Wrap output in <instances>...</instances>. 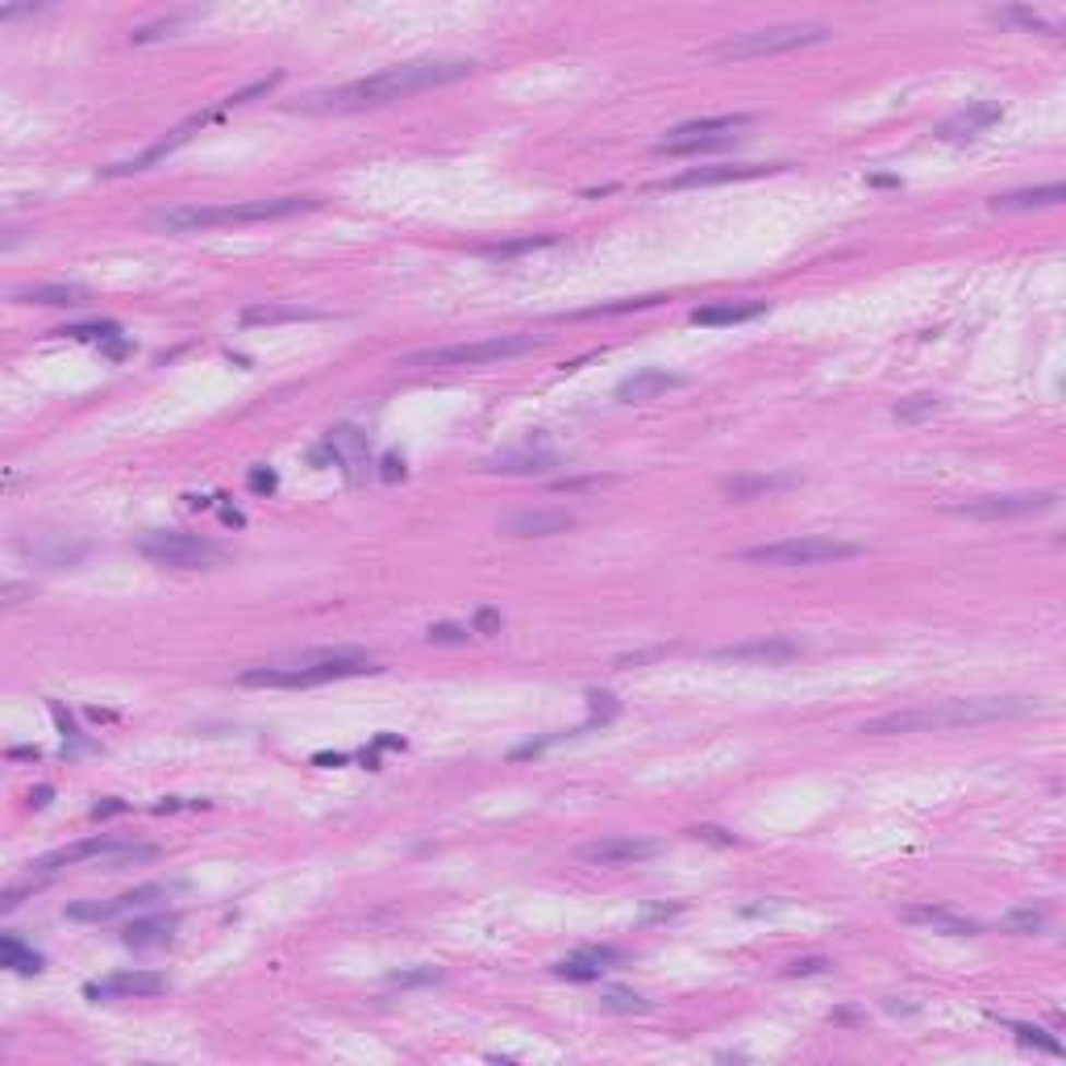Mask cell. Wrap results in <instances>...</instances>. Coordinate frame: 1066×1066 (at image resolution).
I'll return each mask as SVG.
<instances>
[{
	"label": "cell",
	"mask_w": 1066,
	"mask_h": 1066,
	"mask_svg": "<svg viewBox=\"0 0 1066 1066\" xmlns=\"http://www.w3.org/2000/svg\"><path fill=\"white\" fill-rule=\"evenodd\" d=\"M787 163H716V167H691L684 176L666 179L663 188L679 192V188H712V183H737V179H758L775 176Z\"/></svg>",
	"instance_id": "13"
},
{
	"label": "cell",
	"mask_w": 1066,
	"mask_h": 1066,
	"mask_svg": "<svg viewBox=\"0 0 1066 1066\" xmlns=\"http://www.w3.org/2000/svg\"><path fill=\"white\" fill-rule=\"evenodd\" d=\"M679 383H684V376H671V371H663V367H642V371H633V376H625L621 383H617V400H625V404H642V400L663 396V392L679 388Z\"/></svg>",
	"instance_id": "23"
},
{
	"label": "cell",
	"mask_w": 1066,
	"mask_h": 1066,
	"mask_svg": "<svg viewBox=\"0 0 1066 1066\" xmlns=\"http://www.w3.org/2000/svg\"><path fill=\"white\" fill-rule=\"evenodd\" d=\"M475 71V59H413V63L383 67L376 75H363L351 84H337V88L312 92L305 96L296 109L305 112H363V109H383L392 100H404L413 92H429L466 80Z\"/></svg>",
	"instance_id": "1"
},
{
	"label": "cell",
	"mask_w": 1066,
	"mask_h": 1066,
	"mask_svg": "<svg viewBox=\"0 0 1066 1066\" xmlns=\"http://www.w3.org/2000/svg\"><path fill=\"white\" fill-rule=\"evenodd\" d=\"M546 337L533 333H496V337H479V342H454V346H434V351H413L404 355L396 367H479V363H500V358H517L542 351Z\"/></svg>",
	"instance_id": "5"
},
{
	"label": "cell",
	"mask_w": 1066,
	"mask_h": 1066,
	"mask_svg": "<svg viewBox=\"0 0 1066 1066\" xmlns=\"http://www.w3.org/2000/svg\"><path fill=\"white\" fill-rule=\"evenodd\" d=\"M330 312L309 305H250L242 309V325H284V321H325Z\"/></svg>",
	"instance_id": "27"
},
{
	"label": "cell",
	"mask_w": 1066,
	"mask_h": 1066,
	"mask_svg": "<svg viewBox=\"0 0 1066 1066\" xmlns=\"http://www.w3.org/2000/svg\"><path fill=\"white\" fill-rule=\"evenodd\" d=\"M9 758H38V750L34 746H17V750H9Z\"/></svg>",
	"instance_id": "52"
},
{
	"label": "cell",
	"mask_w": 1066,
	"mask_h": 1066,
	"mask_svg": "<svg viewBox=\"0 0 1066 1066\" xmlns=\"http://www.w3.org/2000/svg\"><path fill=\"white\" fill-rule=\"evenodd\" d=\"M999 929H1004V933H1042L1045 929V912H1038V909L1008 912V916L999 921Z\"/></svg>",
	"instance_id": "35"
},
{
	"label": "cell",
	"mask_w": 1066,
	"mask_h": 1066,
	"mask_svg": "<svg viewBox=\"0 0 1066 1066\" xmlns=\"http://www.w3.org/2000/svg\"><path fill=\"white\" fill-rule=\"evenodd\" d=\"M767 312V300H721V305H700L691 309V325H742Z\"/></svg>",
	"instance_id": "26"
},
{
	"label": "cell",
	"mask_w": 1066,
	"mask_h": 1066,
	"mask_svg": "<svg viewBox=\"0 0 1066 1066\" xmlns=\"http://www.w3.org/2000/svg\"><path fill=\"white\" fill-rule=\"evenodd\" d=\"M1058 505V491H1012V496H983L955 505L950 512L971 517V521H1008V517H1038Z\"/></svg>",
	"instance_id": "10"
},
{
	"label": "cell",
	"mask_w": 1066,
	"mask_h": 1066,
	"mask_svg": "<svg viewBox=\"0 0 1066 1066\" xmlns=\"http://www.w3.org/2000/svg\"><path fill=\"white\" fill-rule=\"evenodd\" d=\"M379 666L367 650L355 645H337V650H312L300 654L292 663L280 666H250L238 675L242 688H321L333 679H351V675H376Z\"/></svg>",
	"instance_id": "4"
},
{
	"label": "cell",
	"mask_w": 1066,
	"mask_h": 1066,
	"mask_svg": "<svg viewBox=\"0 0 1066 1066\" xmlns=\"http://www.w3.org/2000/svg\"><path fill=\"white\" fill-rule=\"evenodd\" d=\"M679 909L684 904H654V909H645V921H663V916H675Z\"/></svg>",
	"instance_id": "49"
},
{
	"label": "cell",
	"mask_w": 1066,
	"mask_h": 1066,
	"mask_svg": "<svg viewBox=\"0 0 1066 1066\" xmlns=\"http://www.w3.org/2000/svg\"><path fill=\"white\" fill-rule=\"evenodd\" d=\"M505 629V617L496 613V608H475V617H471V633H484V638H491V633H500Z\"/></svg>",
	"instance_id": "41"
},
{
	"label": "cell",
	"mask_w": 1066,
	"mask_h": 1066,
	"mask_svg": "<svg viewBox=\"0 0 1066 1066\" xmlns=\"http://www.w3.org/2000/svg\"><path fill=\"white\" fill-rule=\"evenodd\" d=\"M46 4H0V22H13V17H25V13H43Z\"/></svg>",
	"instance_id": "47"
},
{
	"label": "cell",
	"mask_w": 1066,
	"mask_h": 1066,
	"mask_svg": "<svg viewBox=\"0 0 1066 1066\" xmlns=\"http://www.w3.org/2000/svg\"><path fill=\"white\" fill-rule=\"evenodd\" d=\"M604 479H562V484H555L558 491H583V488H600Z\"/></svg>",
	"instance_id": "48"
},
{
	"label": "cell",
	"mask_w": 1066,
	"mask_h": 1066,
	"mask_svg": "<svg viewBox=\"0 0 1066 1066\" xmlns=\"http://www.w3.org/2000/svg\"><path fill=\"white\" fill-rule=\"evenodd\" d=\"M0 962L9 967V971H17V975H38L46 967V958L34 950V946H25L17 933H4L0 937Z\"/></svg>",
	"instance_id": "29"
},
{
	"label": "cell",
	"mask_w": 1066,
	"mask_h": 1066,
	"mask_svg": "<svg viewBox=\"0 0 1066 1066\" xmlns=\"http://www.w3.org/2000/svg\"><path fill=\"white\" fill-rule=\"evenodd\" d=\"M379 479H388V484H392V479H404V459L388 454V459L379 463Z\"/></svg>",
	"instance_id": "46"
},
{
	"label": "cell",
	"mask_w": 1066,
	"mask_h": 1066,
	"mask_svg": "<svg viewBox=\"0 0 1066 1066\" xmlns=\"http://www.w3.org/2000/svg\"><path fill=\"white\" fill-rule=\"evenodd\" d=\"M179 929L176 912H158V916H138L121 929V941L133 946V950H151V946H167Z\"/></svg>",
	"instance_id": "24"
},
{
	"label": "cell",
	"mask_w": 1066,
	"mask_h": 1066,
	"mask_svg": "<svg viewBox=\"0 0 1066 1066\" xmlns=\"http://www.w3.org/2000/svg\"><path fill=\"white\" fill-rule=\"evenodd\" d=\"M1033 704L1024 700H941V704H925V709H904V712H884L858 725L866 737H891V733H941V730H962V725H987V721H1004V716H1024Z\"/></svg>",
	"instance_id": "2"
},
{
	"label": "cell",
	"mask_w": 1066,
	"mask_h": 1066,
	"mask_svg": "<svg viewBox=\"0 0 1066 1066\" xmlns=\"http://www.w3.org/2000/svg\"><path fill=\"white\" fill-rule=\"evenodd\" d=\"M829 967H833L829 958H796V962H792L783 975H792V979H796V975H825Z\"/></svg>",
	"instance_id": "42"
},
{
	"label": "cell",
	"mask_w": 1066,
	"mask_h": 1066,
	"mask_svg": "<svg viewBox=\"0 0 1066 1066\" xmlns=\"http://www.w3.org/2000/svg\"><path fill=\"white\" fill-rule=\"evenodd\" d=\"M621 962V950H613V946H588V950H579V955L562 958V962H555V975L558 979H571V983H596L608 967H617Z\"/></svg>",
	"instance_id": "19"
},
{
	"label": "cell",
	"mask_w": 1066,
	"mask_h": 1066,
	"mask_svg": "<svg viewBox=\"0 0 1066 1066\" xmlns=\"http://www.w3.org/2000/svg\"><path fill=\"white\" fill-rule=\"evenodd\" d=\"M138 555L171 567V571H209L225 562V546L200 533H179V530H151L138 537Z\"/></svg>",
	"instance_id": "7"
},
{
	"label": "cell",
	"mask_w": 1066,
	"mask_h": 1066,
	"mask_svg": "<svg viewBox=\"0 0 1066 1066\" xmlns=\"http://www.w3.org/2000/svg\"><path fill=\"white\" fill-rule=\"evenodd\" d=\"M833 29L825 22H787V25H767V29H750L737 34L730 43H721L712 55L716 59H762V55H779V50H800V46L825 43Z\"/></svg>",
	"instance_id": "8"
},
{
	"label": "cell",
	"mask_w": 1066,
	"mask_h": 1066,
	"mask_svg": "<svg viewBox=\"0 0 1066 1066\" xmlns=\"http://www.w3.org/2000/svg\"><path fill=\"white\" fill-rule=\"evenodd\" d=\"M755 117L750 112H725V117H700V121H684L675 130H666V138L654 142V155H696V151H716L742 138V130H750Z\"/></svg>",
	"instance_id": "9"
},
{
	"label": "cell",
	"mask_w": 1066,
	"mask_h": 1066,
	"mask_svg": "<svg viewBox=\"0 0 1066 1066\" xmlns=\"http://www.w3.org/2000/svg\"><path fill=\"white\" fill-rule=\"evenodd\" d=\"M567 530H576V517L562 509H521L500 521V533L509 537H555Z\"/></svg>",
	"instance_id": "17"
},
{
	"label": "cell",
	"mask_w": 1066,
	"mask_h": 1066,
	"mask_svg": "<svg viewBox=\"0 0 1066 1066\" xmlns=\"http://www.w3.org/2000/svg\"><path fill=\"white\" fill-rule=\"evenodd\" d=\"M112 813H126V804H121V800H109V804H96V808H92V817H112Z\"/></svg>",
	"instance_id": "50"
},
{
	"label": "cell",
	"mask_w": 1066,
	"mask_h": 1066,
	"mask_svg": "<svg viewBox=\"0 0 1066 1066\" xmlns=\"http://www.w3.org/2000/svg\"><path fill=\"white\" fill-rule=\"evenodd\" d=\"M562 238L558 234H533V238H521V242H500V246H484L479 254L484 259H496V263H509L517 254H533V250H546V246H558Z\"/></svg>",
	"instance_id": "30"
},
{
	"label": "cell",
	"mask_w": 1066,
	"mask_h": 1066,
	"mask_svg": "<svg viewBox=\"0 0 1066 1066\" xmlns=\"http://www.w3.org/2000/svg\"><path fill=\"white\" fill-rule=\"evenodd\" d=\"M167 992V975L158 971H117V975L100 979V983H84L88 999H138V996H158Z\"/></svg>",
	"instance_id": "15"
},
{
	"label": "cell",
	"mask_w": 1066,
	"mask_h": 1066,
	"mask_svg": "<svg viewBox=\"0 0 1066 1066\" xmlns=\"http://www.w3.org/2000/svg\"><path fill=\"white\" fill-rule=\"evenodd\" d=\"M63 337H80V342H112L121 337V325L117 321H92V325H63Z\"/></svg>",
	"instance_id": "33"
},
{
	"label": "cell",
	"mask_w": 1066,
	"mask_h": 1066,
	"mask_svg": "<svg viewBox=\"0 0 1066 1066\" xmlns=\"http://www.w3.org/2000/svg\"><path fill=\"white\" fill-rule=\"evenodd\" d=\"M171 891L176 888H167V884H142V888L121 891V896H112V900H84V904H71L67 916H71V921H112V916H130V912L155 909L158 900H167Z\"/></svg>",
	"instance_id": "11"
},
{
	"label": "cell",
	"mask_w": 1066,
	"mask_h": 1066,
	"mask_svg": "<svg viewBox=\"0 0 1066 1066\" xmlns=\"http://www.w3.org/2000/svg\"><path fill=\"white\" fill-rule=\"evenodd\" d=\"M863 546L858 542H845V537H829V533H808V537H783V542H767V546H750L742 550V562H755V567H779V571H792V567H825V562H842V558H858Z\"/></svg>",
	"instance_id": "6"
},
{
	"label": "cell",
	"mask_w": 1066,
	"mask_h": 1066,
	"mask_svg": "<svg viewBox=\"0 0 1066 1066\" xmlns=\"http://www.w3.org/2000/svg\"><path fill=\"white\" fill-rule=\"evenodd\" d=\"M999 117H1004V109H999L996 100H975V105L958 109L955 117H946V121L937 126V138H941V142H971V138L992 130Z\"/></svg>",
	"instance_id": "18"
},
{
	"label": "cell",
	"mask_w": 1066,
	"mask_h": 1066,
	"mask_svg": "<svg viewBox=\"0 0 1066 1066\" xmlns=\"http://www.w3.org/2000/svg\"><path fill=\"white\" fill-rule=\"evenodd\" d=\"M392 983L396 987H434V983H442V971L438 967H413V971H396Z\"/></svg>",
	"instance_id": "38"
},
{
	"label": "cell",
	"mask_w": 1066,
	"mask_h": 1066,
	"mask_svg": "<svg viewBox=\"0 0 1066 1066\" xmlns=\"http://www.w3.org/2000/svg\"><path fill=\"white\" fill-rule=\"evenodd\" d=\"M1066 200V188L1063 183H1042V188H1021V192H1004V197H992V209H1004V213H1012V209H1045V204H1063Z\"/></svg>",
	"instance_id": "28"
},
{
	"label": "cell",
	"mask_w": 1066,
	"mask_h": 1066,
	"mask_svg": "<svg viewBox=\"0 0 1066 1066\" xmlns=\"http://www.w3.org/2000/svg\"><path fill=\"white\" fill-rule=\"evenodd\" d=\"M992 17H996V22H1004V25H1024V29H1042V34H1058V25H1054V22H1045L1042 13H1033V9H996Z\"/></svg>",
	"instance_id": "34"
},
{
	"label": "cell",
	"mask_w": 1066,
	"mask_h": 1066,
	"mask_svg": "<svg viewBox=\"0 0 1066 1066\" xmlns=\"http://www.w3.org/2000/svg\"><path fill=\"white\" fill-rule=\"evenodd\" d=\"M183 25V17H167V22H155V25H142V29H133L130 43H155V38H171V29H179Z\"/></svg>",
	"instance_id": "40"
},
{
	"label": "cell",
	"mask_w": 1066,
	"mask_h": 1066,
	"mask_svg": "<svg viewBox=\"0 0 1066 1066\" xmlns=\"http://www.w3.org/2000/svg\"><path fill=\"white\" fill-rule=\"evenodd\" d=\"M13 305H50V309H80L88 300V292L80 284H34V288H13L9 292Z\"/></svg>",
	"instance_id": "25"
},
{
	"label": "cell",
	"mask_w": 1066,
	"mask_h": 1066,
	"mask_svg": "<svg viewBox=\"0 0 1066 1066\" xmlns=\"http://www.w3.org/2000/svg\"><path fill=\"white\" fill-rule=\"evenodd\" d=\"M280 80H284V75H280V71H275V75H266V80H254V84H250V88L234 92V96H225V100H222V112H225V109H238V105H250V100H259V96H266V92L275 88V84H280Z\"/></svg>",
	"instance_id": "37"
},
{
	"label": "cell",
	"mask_w": 1066,
	"mask_h": 1066,
	"mask_svg": "<svg viewBox=\"0 0 1066 1066\" xmlns=\"http://www.w3.org/2000/svg\"><path fill=\"white\" fill-rule=\"evenodd\" d=\"M34 891H38V884H29V888H9L4 891V900H0V912H17L25 896H34Z\"/></svg>",
	"instance_id": "45"
},
{
	"label": "cell",
	"mask_w": 1066,
	"mask_h": 1066,
	"mask_svg": "<svg viewBox=\"0 0 1066 1066\" xmlns=\"http://www.w3.org/2000/svg\"><path fill=\"white\" fill-rule=\"evenodd\" d=\"M691 838H700V842H712V845H733V833L716 829V825H700V829H691Z\"/></svg>",
	"instance_id": "44"
},
{
	"label": "cell",
	"mask_w": 1066,
	"mask_h": 1066,
	"mask_svg": "<svg viewBox=\"0 0 1066 1066\" xmlns=\"http://www.w3.org/2000/svg\"><path fill=\"white\" fill-rule=\"evenodd\" d=\"M941 408V396L937 392H912V396H904L896 408H891V417L896 422H925V417H933Z\"/></svg>",
	"instance_id": "31"
},
{
	"label": "cell",
	"mask_w": 1066,
	"mask_h": 1066,
	"mask_svg": "<svg viewBox=\"0 0 1066 1066\" xmlns=\"http://www.w3.org/2000/svg\"><path fill=\"white\" fill-rule=\"evenodd\" d=\"M558 466L555 450H533V446H521V450H500L491 454L484 471H505V475H546Z\"/></svg>",
	"instance_id": "22"
},
{
	"label": "cell",
	"mask_w": 1066,
	"mask_h": 1066,
	"mask_svg": "<svg viewBox=\"0 0 1066 1066\" xmlns=\"http://www.w3.org/2000/svg\"><path fill=\"white\" fill-rule=\"evenodd\" d=\"M121 845H126V842H117V838H109V833H96V838H84V842L63 845V850H50V854H43L38 863H29V866H34L38 875H55V870L75 866V863H105V858H112Z\"/></svg>",
	"instance_id": "16"
},
{
	"label": "cell",
	"mask_w": 1066,
	"mask_h": 1066,
	"mask_svg": "<svg viewBox=\"0 0 1066 1066\" xmlns=\"http://www.w3.org/2000/svg\"><path fill=\"white\" fill-rule=\"evenodd\" d=\"M800 654H804V645L792 642V638H755V642H733L712 650V659H721V663H767V666L792 663Z\"/></svg>",
	"instance_id": "14"
},
{
	"label": "cell",
	"mask_w": 1066,
	"mask_h": 1066,
	"mask_svg": "<svg viewBox=\"0 0 1066 1066\" xmlns=\"http://www.w3.org/2000/svg\"><path fill=\"white\" fill-rule=\"evenodd\" d=\"M600 1008L604 1012H645L650 999L629 992V987H608V992H600Z\"/></svg>",
	"instance_id": "32"
},
{
	"label": "cell",
	"mask_w": 1066,
	"mask_h": 1066,
	"mask_svg": "<svg viewBox=\"0 0 1066 1066\" xmlns=\"http://www.w3.org/2000/svg\"><path fill=\"white\" fill-rule=\"evenodd\" d=\"M50 796H55L50 787H38V792H29V804H34V808H46V804H50Z\"/></svg>",
	"instance_id": "51"
},
{
	"label": "cell",
	"mask_w": 1066,
	"mask_h": 1066,
	"mask_svg": "<svg viewBox=\"0 0 1066 1066\" xmlns=\"http://www.w3.org/2000/svg\"><path fill=\"white\" fill-rule=\"evenodd\" d=\"M1008 1029L1017 1033V1042L1021 1045H1038V1050H1045V1054H1063V1045L1054 1042V1038H1045V1029H1038V1024L1008 1021Z\"/></svg>",
	"instance_id": "36"
},
{
	"label": "cell",
	"mask_w": 1066,
	"mask_h": 1066,
	"mask_svg": "<svg viewBox=\"0 0 1066 1066\" xmlns=\"http://www.w3.org/2000/svg\"><path fill=\"white\" fill-rule=\"evenodd\" d=\"M900 921L921 925V929H933V933H946V937H975L979 933L975 921H967V916H958V912L941 909V904H909V909H900Z\"/></svg>",
	"instance_id": "20"
},
{
	"label": "cell",
	"mask_w": 1066,
	"mask_h": 1066,
	"mask_svg": "<svg viewBox=\"0 0 1066 1066\" xmlns=\"http://www.w3.org/2000/svg\"><path fill=\"white\" fill-rule=\"evenodd\" d=\"M246 484H250V491H275V471H266V466H250V475H246Z\"/></svg>",
	"instance_id": "43"
},
{
	"label": "cell",
	"mask_w": 1066,
	"mask_h": 1066,
	"mask_svg": "<svg viewBox=\"0 0 1066 1066\" xmlns=\"http://www.w3.org/2000/svg\"><path fill=\"white\" fill-rule=\"evenodd\" d=\"M321 209V197H271V200H238V204H179L151 217L155 229L167 234H197L217 225H250V222H284L296 213Z\"/></svg>",
	"instance_id": "3"
},
{
	"label": "cell",
	"mask_w": 1066,
	"mask_h": 1066,
	"mask_svg": "<svg viewBox=\"0 0 1066 1066\" xmlns=\"http://www.w3.org/2000/svg\"><path fill=\"white\" fill-rule=\"evenodd\" d=\"M659 854H663V842H654V838H600L579 850V858L592 866H638Z\"/></svg>",
	"instance_id": "12"
},
{
	"label": "cell",
	"mask_w": 1066,
	"mask_h": 1066,
	"mask_svg": "<svg viewBox=\"0 0 1066 1066\" xmlns=\"http://www.w3.org/2000/svg\"><path fill=\"white\" fill-rule=\"evenodd\" d=\"M730 500H762V496H775V491L800 488V475L792 471H767V475H730L725 484Z\"/></svg>",
	"instance_id": "21"
},
{
	"label": "cell",
	"mask_w": 1066,
	"mask_h": 1066,
	"mask_svg": "<svg viewBox=\"0 0 1066 1066\" xmlns=\"http://www.w3.org/2000/svg\"><path fill=\"white\" fill-rule=\"evenodd\" d=\"M434 645H463L466 638H471V629H463V625H429V633H425Z\"/></svg>",
	"instance_id": "39"
}]
</instances>
